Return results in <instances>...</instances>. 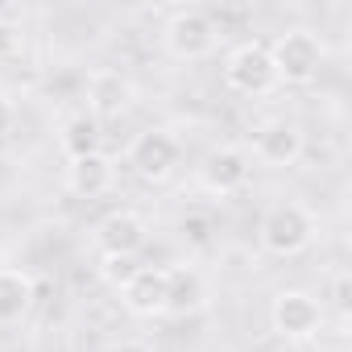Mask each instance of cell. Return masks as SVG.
Here are the masks:
<instances>
[{
	"mask_svg": "<svg viewBox=\"0 0 352 352\" xmlns=\"http://www.w3.org/2000/svg\"><path fill=\"white\" fill-rule=\"evenodd\" d=\"M265 50H270V63H274L278 83H290V87L311 83V79L319 75L323 58H327L319 34H311V30H286V34H278L274 46H265Z\"/></svg>",
	"mask_w": 352,
	"mask_h": 352,
	"instance_id": "6da1fadb",
	"label": "cell"
},
{
	"mask_svg": "<svg viewBox=\"0 0 352 352\" xmlns=\"http://www.w3.org/2000/svg\"><path fill=\"white\" fill-rule=\"evenodd\" d=\"M315 236V220L302 204H274L261 220V249L270 257H298Z\"/></svg>",
	"mask_w": 352,
	"mask_h": 352,
	"instance_id": "7a4b0ae2",
	"label": "cell"
},
{
	"mask_svg": "<svg viewBox=\"0 0 352 352\" xmlns=\"http://www.w3.org/2000/svg\"><path fill=\"white\" fill-rule=\"evenodd\" d=\"M216 38H220V30H216L212 13H204V9H179V13H170V21L162 30L166 50L174 58H183V63L208 58L216 50Z\"/></svg>",
	"mask_w": 352,
	"mask_h": 352,
	"instance_id": "3957f363",
	"label": "cell"
},
{
	"mask_svg": "<svg viewBox=\"0 0 352 352\" xmlns=\"http://www.w3.org/2000/svg\"><path fill=\"white\" fill-rule=\"evenodd\" d=\"M270 323L282 340L302 344L323 331V302L307 290H278L270 302Z\"/></svg>",
	"mask_w": 352,
	"mask_h": 352,
	"instance_id": "277c9868",
	"label": "cell"
},
{
	"mask_svg": "<svg viewBox=\"0 0 352 352\" xmlns=\"http://www.w3.org/2000/svg\"><path fill=\"white\" fill-rule=\"evenodd\" d=\"M224 83L236 91V96H270L278 87V75H274V63H270V50L257 46V42H245L228 54L224 63Z\"/></svg>",
	"mask_w": 352,
	"mask_h": 352,
	"instance_id": "5b68a950",
	"label": "cell"
},
{
	"mask_svg": "<svg viewBox=\"0 0 352 352\" xmlns=\"http://www.w3.org/2000/svg\"><path fill=\"white\" fill-rule=\"evenodd\" d=\"M179 157H183V145L174 133L166 129H149L141 133L133 145H129V166L137 170V179L145 183H166L174 170H179Z\"/></svg>",
	"mask_w": 352,
	"mask_h": 352,
	"instance_id": "8992f818",
	"label": "cell"
},
{
	"mask_svg": "<svg viewBox=\"0 0 352 352\" xmlns=\"http://www.w3.org/2000/svg\"><path fill=\"white\" fill-rule=\"evenodd\" d=\"M199 183H204L208 195H220V199L236 195V191L249 183V153L236 149V145L212 149V153L204 157V166H199Z\"/></svg>",
	"mask_w": 352,
	"mask_h": 352,
	"instance_id": "52a82bcc",
	"label": "cell"
},
{
	"mask_svg": "<svg viewBox=\"0 0 352 352\" xmlns=\"http://www.w3.org/2000/svg\"><path fill=\"white\" fill-rule=\"evenodd\" d=\"M253 157L261 166H274V170H286L302 157V129L290 124V120H270L257 129L253 137Z\"/></svg>",
	"mask_w": 352,
	"mask_h": 352,
	"instance_id": "ba28073f",
	"label": "cell"
},
{
	"mask_svg": "<svg viewBox=\"0 0 352 352\" xmlns=\"http://www.w3.org/2000/svg\"><path fill=\"white\" fill-rule=\"evenodd\" d=\"M120 302H124V311H133V315H141V319L166 315V270L137 265L133 278L120 286Z\"/></svg>",
	"mask_w": 352,
	"mask_h": 352,
	"instance_id": "9c48e42d",
	"label": "cell"
},
{
	"mask_svg": "<svg viewBox=\"0 0 352 352\" xmlns=\"http://www.w3.org/2000/svg\"><path fill=\"white\" fill-rule=\"evenodd\" d=\"M129 104H133V83H129L120 71L104 67V71H96V75L87 79V116L112 120V116H124Z\"/></svg>",
	"mask_w": 352,
	"mask_h": 352,
	"instance_id": "30bf717a",
	"label": "cell"
},
{
	"mask_svg": "<svg viewBox=\"0 0 352 352\" xmlns=\"http://www.w3.org/2000/svg\"><path fill=\"white\" fill-rule=\"evenodd\" d=\"M112 179H116V166L108 153H83V157H71L67 166V187L79 195V199H100L112 191Z\"/></svg>",
	"mask_w": 352,
	"mask_h": 352,
	"instance_id": "8fae6325",
	"label": "cell"
},
{
	"mask_svg": "<svg viewBox=\"0 0 352 352\" xmlns=\"http://www.w3.org/2000/svg\"><path fill=\"white\" fill-rule=\"evenodd\" d=\"M96 245L104 249V257H137V249L145 245V220L137 212H112L96 228Z\"/></svg>",
	"mask_w": 352,
	"mask_h": 352,
	"instance_id": "7c38bea8",
	"label": "cell"
},
{
	"mask_svg": "<svg viewBox=\"0 0 352 352\" xmlns=\"http://www.w3.org/2000/svg\"><path fill=\"white\" fill-rule=\"evenodd\" d=\"M204 302H208V286H204V278L191 270V265H174V270H166V315H195V311H204Z\"/></svg>",
	"mask_w": 352,
	"mask_h": 352,
	"instance_id": "4fadbf2b",
	"label": "cell"
},
{
	"mask_svg": "<svg viewBox=\"0 0 352 352\" xmlns=\"http://www.w3.org/2000/svg\"><path fill=\"white\" fill-rule=\"evenodd\" d=\"M34 307V278L25 270H5L0 265V327L21 323Z\"/></svg>",
	"mask_w": 352,
	"mask_h": 352,
	"instance_id": "5bb4252c",
	"label": "cell"
},
{
	"mask_svg": "<svg viewBox=\"0 0 352 352\" xmlns=\"http://www.w3.org/2000/svg\"><path fill=\"white\" fill-rule=\"evenodd\" d=\"M63 149H67V157H83V153H96L100 149V120L96 116H87V112H79V116H71L67 124H63Z\"/></svg>",
	"mask_w": 352,
	"mask_h": 352,
	"instance_id": "9a60e30c",
	"label": "cell"
},
{
	"mask_svg": "<svg viewBox=\"0 0 352 352\" xmlns=\"http://www.w3.org/2000/svg\"><path fill=\"white\" fill-rule=\"evenodd\" d=\"M21 46H25L21 30H17L13 21H0V58H13V54H21Z\"/></svg>",
	"mask_w": 352,
	"mask_h": 352,
	"instance_id": "2e32d148",
	"label": "cell"
},
{
	"mask_svg": "<svg viewBox=\"0 0 352 352\" xmlns=\"http://www.w3.org/2000/svg\"><path fill=\"white\" fill-rule=\"evenodd\" d=\"M133 270H137V265H133V257H104V274H108L116 286H124V282L133 278Z\"/></svg>",
	"mask_w": 352,
	"mask_h": 352,
	"instance_id": "e0dca14e",
	"label": "cell"
},
{
	"mask_svg": "<svg viewBox=\"0 0 352 352\" xmlns=\"http://www.w3.org/2000/svg\"><path fill=\"white\" fill-rule=\"evenodd\" d=\"M13 120H17V108H13V100H9V96H0V137H5V133L13 129Z\"/></svg>",
	"mask_w": 352,
	"mask_h": 352,
	"instance_id": "ac0fdd59",
	"label": "cell"
},
{
	"mask_svg": "<svg viewBox=\"0 0 352 352\" xmlns=\"http://www.w3.org/2000/svg\"><path fill=\"white\" fill-rule=\"evenodd\" d=\"M336 307H340V311H348V274H340V278H336Z\"/></svg>",
	"mask_w": 352,
	"mask_h": 352,
	"instance_id": "d6986e66",
	"label": "cell"
}]
</instances>
